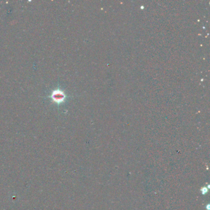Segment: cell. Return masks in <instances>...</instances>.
Masks as SVG:
<instances>
[{
    "label": "cell",
    "instance_id": "2",
    "mask_svg": "<svg viewBox=\"0 0 210 210\" xmlns=\"http://www.w3.org/2000/svg\"><path fill=\"white\" fill-rule=\"evenodd\" d=\"M200 191H201V194H202L203 195H205V194H206V193L208 192V189L205 186V187H202V188H201V189H200Z\"/></svg>",
    "mask_w": 210,
    "mask_h": 210
},
{
    "label": "cell",
    "instance_id": "1",
    "mask_svg": "<svg viewBox=\"0 0 210 210\" xmlns=\"http://www.w3.org/2000/svg\"><path fill=\"white\" fill-rule=\"evenodd\" d=\"M64 97H65L64 94L59 90L55 91L53 92L52 96L53 99L57 102H61V101H62L64 99Z\"/></svg>",
    "mask_w": 210,
    "mask_h": 210
}]
</instances>
